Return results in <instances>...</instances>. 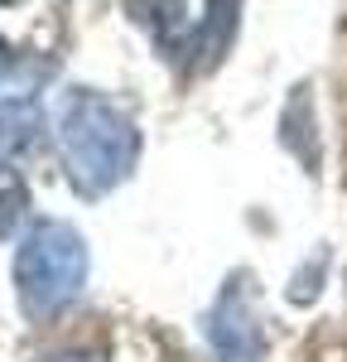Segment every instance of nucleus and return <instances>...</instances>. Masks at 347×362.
Wrapping results in <instances>:
<instances>
[{"label": "nucleus", "instance_id": "f257e3e1", "mask_svg": "<svg viewBox=\"0 0 347 362\" xmlns=\"http://www.w3.org/2000/svg\"><path fill=\"white\" fill-rule=\"evenodd\" d=\"M58 140H63L68 179L87 198L121 189L140 165V126L130 121L126 107H116L111 97H102L92 87H73L63 97Z\"/></svg>", "mask_w": 347, "mask_h": 362}, {"label": "nucleus", "instance_id": "f03ea898", "mask_svg": "<svg viewBox=\"0 0 347 362\" xmlns=\"http://www.w3.org/2000/svg\"><path fill=\"white\" fill-rule=\"evenodd\" d=\"M87 285V242L78 227L44 218L20 237L15 251V295L29 319H54L83 295Z\"/></svg>", "mask_w": 347, "mask_h": 362}, {"label": "nucleus", "instance_id": "7ed1b4c3", "mask_svg": "<svg viewBox=\"0 0 347 362\" xmlns=\"http://www.w3.org/2000/svg\"><path fill=\"white\" fill-rule=\"evenodd\" d=\"M207 343L217 362H260L265 358V324L256 314V295H251V276H231L217 295V305L202 319Z\"/></svg>", "mask_w": 347, "mask_h": 362}, {"label": "nucleus", "instance_id": "20e7f679", "mask_svg": "<svg viewBox=\"0 0 347 362\" xmlns=\"http://www.w3.org/2000/svg\"><path fill=\"white\" fill-rule=\"evenodd\" d=\"M236 25H241V0H207L198 29H193V44L183 49V54H193V73H212L227 58Z\"/></svg>", "mask_w": 347, "mask_h": 362}, {"label": "nucleus", "instance_id": "39448f33", "mask_svg": "<svg viewBox=\"0 0 347 362\" xmlns=\"http://www.w3.org/2000/svg\"><path fill=\"white\" fill-rule=\"evenodd\" d=\"M126 10H130V20L159 44V49H188V10H183V0H126Z\"/></svg>", "mask_w": 347, "mask_h": 362}, {"label": "nucleus", "instance_id": "423d86ee", "mask_svg": "<svg viewBox=\"0 0 347 362\" xmlns=\"http://www.w3.org/2000/svg\"><path fill=\"white\" fill-rule=\"evenodd\" d=\"M39 145V102L34 97H5L0 102V169L15 165Z\"/></svg>", "mask_w": 347, "mask_h": 362}, {"label": "nucleus", "instance_id": "0eeeda50", "mask_svg": "<svg viewBox=\"0 0 347 362\" xmlns=\"http://www.w3.org/2000/svg\"><path fill=\"white\" fill-rule=\"evenodd\" d=\"M20 218H25V189H20V184H10V189L0 194V237L20 223Z\"/></svg>", "mask_w": 347, "mask_h": 362}, {"label": "nucleus", "instance_id": "6e6552de", "mask_svg": "<svg viewBox=\"0 0 347 362\" xmlns=\"http://www.w3.org/2000/svg\"><path fill=\"white\" fill-rule=\"evenodd\" d=\"M44 362H106L97 348H63V353H49Z\"/></svg>", "mask_w": 347, "mask_h": 362}, {"label": "nucleus", "instance_id": "1a4fd4ad", "mask_svg": "<svg viewBox=\"0 0 347 362\" xmlns=\"http://www.w3.org/2000/svg\"><path fill=\"white\" fill-rule=\"evenodd\" d=\"M5 78H10V49L0 44V83H5Z\"/></svg>", "mask_w": 347, "mask_h": 362}, {"label": "nucleus", "instance_id": "9d476101", "mask_svg": "<svg viewBox=\"0 0 347 362\" xmlns=\"http://www.w3.org/2000/svg\"><path fill=\"white\" fill-rule=\"evenodd\" d=\"M0 5H15V0H0Z\"/></svg>", "mask_w": 347, "mask_h": 362}]
</instances>
